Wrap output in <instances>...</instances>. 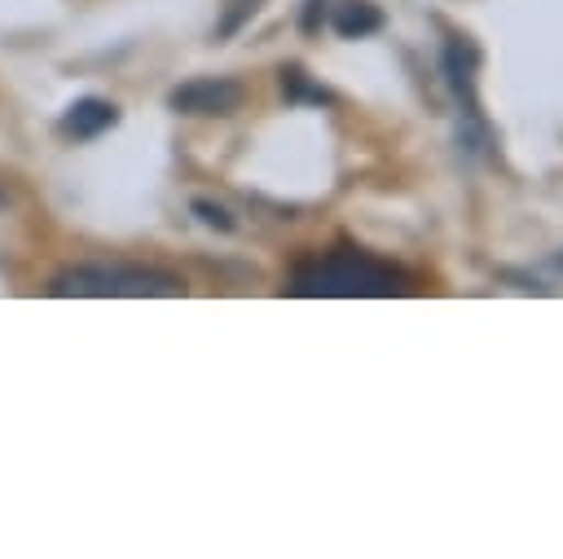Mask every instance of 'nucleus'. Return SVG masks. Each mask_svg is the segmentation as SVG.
Returning <instances> with one entry per match:
<instances>
[{
    "instance_id": "obj_2",
    "label": "nucleus",
    "mask_w": 563,
    "mask_h": 559,
    "mask_svg": "<svg viewBox=\"0 0 563 559\" xmlns=\"http://www.w3.org/2000/svg\"><path fill=\"white\" fill-rule=\"evenodd\" d=\"M48 291L79 299H150V295H180L185 282L154 264H75L62 268Z\"/></svg>"
},
{
    "instance_id": "obj_7",
    "label": "nucleus",
    "mask_w": 563,
    "mask_h": 559,
    "mask_svg": "<svg viewBox=\"0 0 563 559\" xmlns=\"http://www.w3.org/2000/svg\"><path fill=\"white\" fill-rule=\"evenodd\" d=\"M260 4L264 0H224V9H220V22H216V40H229V35H238L255 13H260Z\"/></svg>"
},
{
    "instance_id": "obj_3",
    "label": "nucleus",
    "mask_w": 563,
    "mask_h": 559,
    "mask_svg": "<svg viewBox=\"0 0 563 559\" xmlns=\"http://www.w3.org/2000/svg\"><path fill=\"white\" fill-rule=\"evenodd\" d=\"M440 66H444V79L453 88V101H457V141L471 150V154H484L488 150V123H484V110H479V92H475V66H479V48L471 44V35H449L444 40V53H440Z\"/></svg>"
},
{
    "instance_id": "obj_6",
    "label": "nucleus",
    "mask_w": 563,
    "mask_h": 559,
    "mask_svg": "<svg viewBox=\"0 0 563 559\" xmlns=\"http://www.w3.org/2000/svg\"><path fill=\"white\" fill-rule=\"evenodd\" d=\"M330 26H334V35H343V40H361V35H374V31L383 26V13H378V4H369V0H339V4L330 9Z\"/></svg>"
},
{
    "instance_id": "obj_10",
    "label": "nucleus",
    "mask_w": 563,
    "mask_h": 559,
    "mask_svg": "<svg viewBox=\"0 0 563 559\" xmlns=\"http://www.w3.org/2000/svg\"><path fill=\"white\" fill-rule=\"evenodd\" d=\"M554 264H559V268H563V255H554Z\"/></svg>"
},
{
    "instance_id": "obj_5",
    "label": "nucleus",
    "mask_w": 563,
    "mask_h": 559,
    "mask_svg": "<svg viewBox=\"0 0 563 559\" xmlns=\"http://www.w3.org/2000/svg\"><path fill=\"white\" fill-rule=\"evenodd\" d=\"M114 123H119V106L88 92V97H75V101L62 110L57 132H62L66 141H97V136L110 132Z\"/></svg>"
},
{
    "instance_id": "obj_1",
    "label": "nucleus",
    "mask_w": 563,
    "mask_h": 559,
    "mask_svg": "<svg viewBox=\"0 0 563 559\" xmlns=\"http://www.w3.org/2000/svg\"><path fill=\"white\" fill-rule=\"evenodd\" d=\"M286 291L308 295V299H383V295H405L409 277L396 264H387L361 246H339V251L303 260L290 273Z\"/></svg>"
},
{
    "instance_id": "obj_4",
    "label": "nucleus",
    "mask_w": 563,
    "mask_h": 559,
    "mask_svg": "<svg viewBox=\"0 0 563 559\" xmlns=\"http://www.w3.org/2000/svg\"><path fill=\"white\" fill-rule=\"evenodd\" d=\"M242 97H246V88L238 79H229V75H194V79H185V84H176L167 92V106L176 114L224 119V114H233L242 106Z\"/></svg>"
},
{
    "instance_id": "obj_8",
    "label": "nucleus",
    "mask_w": 563,
    "mask_h": 559,
    "mask_svg": "<svg viewBox=\"0 0 563 559\" xmlns=\"http://www.w3.org/2000/svg\"><path fill=\"white\" fill-rule=\"evenodd\" d=\"M282 92H286L290 101H330V92L317 88V84H308V75H303L299 66H286V70H282Z\"/></svg>"
},
{
    "instance_id": "obj_9",
    "label": "nucleus",
    "mask_w": 563,
    "mask_h": 559,
    "mask_svg": "<svg viewBox=\"0 0 563 559\" xmlns=\"http://www.w3.org/2000/svg\"><path fill=\"white\" fill-rule=\"evenodd\" d=\"M194 211H198V220H202V224H211V229H220V233H229V229H233L229 211H224V207H216V202H207V198H194Z\"/></svg>"
}]
</instances>
